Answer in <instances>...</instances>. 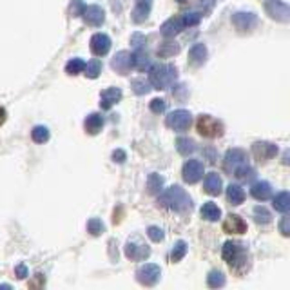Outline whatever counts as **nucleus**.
<instances>
[{"label": "nucleus", "instance_id": "f257e3e1", "mask_svg": "<svg viewBox=\"0 0 290 290\" xmlns=\"http://www.w3.org/2000/svg\"><path fill=\"white\" fill-rule=\"evenodd\" d=\"M223 260L230 267V270L243 274L248 269V251L239 241H227L223 245Z\"/></svg>", "mask_w": 290, "mask_h": 290}, {"label": "nucleus", "instance_id": "f03ea898", "mask_svg": "<svg viewBox=\"0 0 290 290\" xmlns=\"http://www.w3.org/2000/svg\"><path fill=\"white\" fill-rule=\"evenodd\" d=\"M158 205L163 207V209H169V211L182 213V211H185V209L191 207V198H189V194L183 191L182 187L173 185L160 194V198H158Z\"/></svg>", "mask_w": 290, "mask_h": 290}, {"label": "nucleus", "instance_id": "7ed1b4c3", "mask_svg": "<svg viewBox=\"0 0 290 290\" xmlns=\"http://www.w3.org/2000/svg\"><path fill=\"white\" fill-rule=\"evenodd\" d=\"M178 78V71L174 65H167V64H158L152 65L149 69V84H151L154 89H167L171 87Z\"/></svg>", "mask_w": 290, "mask_h": 290}, {"label": "nucleus", "instance_id": "20e7f679", "mask_svg": "<svg viewBox=\"0 0 290 290\" xmlns=\"http://www.w3.org/2000/svg\"><path fill=\"white\" fill-rule=\"evenodd\" d=\"M196 129L205 138H218V136L223 135V123L211 114H201L196 121Z\"/></svg>", "mask_w": 290, "mask_h": 290}, {"label": "nucleus", "instance_id": "39448f33", "mask_svg": "<svg viewBox=\"0 0 290 290\" xmlns=\"http://www.w3.org/2000/svg\"><path fill=\"white\" fill-rule=\"evenodd\" d=\"M160 276H161V270L158 265H142L138 270H136V279H138L140 285L143 286H154L156 283L160 281Z\"/></svg>", "mask_w": 290, "mask_h": 290}, {"label": "nucleus", "instance_id": "423d86ee", "mask_svg": "<svg viewBox=\"0 0 290 290\" xmlns=\"http://www.w3.org/2000/svg\"><path fill=\"white\" fill-rule=\"evenodd\" d=\"M191 113L185 111V109H178V111H173V113L167 116V126L171 127L173 131H178V133H182V131H187L191 127Z\"/></svg>", "mask_w": 290, "mask_h": 290}, {"label": "nucleus", "instance_id": "0eeeda50", "mask_svg": "<svg viewBox=\"0 0 290 290\" xmlns=\"http://www.w3.org/2000/svg\"><path fill=\"white\" fill-rule=\"evenodd\" d=\"M126 256L131 261H143L151 256V247H147V245L142 243L140 239H133V241H127Z\"/></svg>", "mask_w": 290, "mask_h": 290}, {"label": "nucleus", "instance_id": "6e6552de", "mask_svg": "<svg viewBox=\"0 0 290 290\" xmlns=\"http://www.w3.org/2000/svg\"><path fill=\"white\" fill-rule=\"evenodd\" d=\"M265 9H267V13H269L274 20L277 22L290 20V9L281 0H267V2H265Z\"/></svg>", "mask_w": 290, "mask_h": 290}, {"label": "nucleus", "instance_id": "1a4fd4ad", "mask_svg": "<svg viewBox=\"0 0 290 290\" xmlns=\"http://www.w3.org/2000/svg\"><path fill=\"white\" fill-rule=\"evenodd\" d=\"M252 154H254V158L258 161L265 163V161L272 160L274 156L277 154V145H274L270 142H256L252 145Z\"/></svg>", "mask_w": 290, "mask_h": 290}, {"label": "nucleus", "instance_id": "9d476101", "mask_svg": "<svg viewBox=\"0 0 290 290\" xmlns=\"http://www.w3.org/2000/svg\"><path fill=\"white\" fill-rule=\"evenodd\" d=\"M183 180H185L187 183H196L201 180V176H203V163L199 160H189L185 161V165H183Z\"/></svg>", "mask_w": 290, "mask_h": 290}, {"label": "nucleus", "instance_id": "9b49d317", "mask_svg": "<svg viewBox=\"0 0 290 290\" xmlns=\"http://www.w3.org/2000/svg\"><path fill=\"white\" fill-rule=\"evenodd\" d=\"M232 24L239 33H248L256 27L258 24V17L254 13H234L232 15Z\"/></svg>", "mask_w": 290, "mask_h": 290}, {"label": "nucleus", "instance_id": "f8f14e48", "mask_svg": "<svg viewBox=\"0 0 290 290\" xmlns=\"http://www.w3.org/2000/svg\"><path fill=\"white\" fill-rule=\"evenodd\" d=\"M89 46H91L93 55H96V57H105L109 53V49H111V38H109L107 35H104V33H96V35L91 36Z\"/></svg>", "mask_w": 290, "mask_h": 290}, {"label": "nucleus", "instance_id": "ddd939ff", "mask_svg": "<svg viewBox=\"0 0 290 290\" xmlns=\"http://www.w3.org/2000/svg\"><path fill=\"white\" fill-rule=\"evenodd\" d=\"M82 17H84V20H86L87 26H93V27L102 26L105 20L104 9L100 8V6H87V8H84Z\"/></svg>", "mask_w": 290, "mask_h": 290}, {"label": "nucleus", "instance_id": "4468645a", "mask_svg": "<svg viewBox=\"0 0 290 290\" xmlns=\"http://www.w3.org/2000/svg\"><path fill=\"white\" fill-rule=\"evenodd\" d=\"M245 163H247V154H245V151H241V149H230V151H227V154H225V169L227 171L234 173L238 167H241V165H245Z\"/></svg>", "mask_w": 290, "mask_h": 290}, {"label": "nucleus", "instance_id": "2eb2a0df", "mask_svg": "<svg viewBox=\"0 0 290 290\" xmlns=\"http://www.w3.org/2000/svg\"><path fill=\"white\" fill-rule=\"evenodd\" d=\"M223 230L227 234H245L247 232V223L238 214H229L227 220L223 221Z\"/></svg>", "mask_w": 290, "mask_h": 290}, {"label": "nucleus", "instance_id": "dca6fc26", "mask_svg": "<svg viewBox=\"0 0 290 290\" xmlns=\"http://www.w3.org/2000/svg\"><path fill=\"white\" fill-rule=\"evenodd\" d=\"M121 100V89L118 87H109L100 95V107L102 109H111L114 104H118Z\"/></svg>", "mask_w": 290, "mask_h": 290}, {"label": "nucleus", "instance_id": "f3484780", "mask_svg": "<svg viewBox=\"0 0 290 290\" xmlns=\"http://www.w3.org/2000/svg\"><path fill=\"white\" fill-rule=\"evenodd\" d=\"M111 65H113V69L116 71V73L120 74H127L131 71V53L127 51H120L114 55L113 62H111Z\"/></svg>", "mask_w": 290, "mask_h": 290}, {"label": "nucleus", "instance_id": "a211bd4d", "mask_svg": "<svg viewBox=\"0 0 290 290\" xmlns=\"http://www.w3.org/2000/svg\"><path fill=\"white\" fill-rule=\"evenodd\" d=\"M183 29V20L182 17H173L169 18V20H165L163 24H161V35L167 36V38H171V36L178 35L180 31Z\"/></svg>", "mask_w": 290, "mask_h": 290}, {"label": "nucleus", "instance_id": "6ab92c4d", "mask_svg": "<svg viewBox=\"0 0 290 290\" xmlns=\"http://www.w3.org/2000/svg\"><path fill=\"white\" fill-rule=\"evenodd\" d=\"M151 6L152 0H136V8L133 11V20L136 24H142V22L147 20L149 13H151Z\"/></svg>", "mask_w": 290, "mask_h": 290}, {"label": "nucleus", "instance_id": "aec40b11", "mask_svg": "<svg viewBox=\"0 0 290 290\" xmlns=\"http://www.w3.org/2000/svg\"><path fill=\"white\" fill-rule=\"evenodd\" d=\"M221 187H223V182L221 178L218 176L216 173H211L205 176V182H203V191L211 196H218L221 192Z\"/></svg>", "mask_w": 290, "mask_h": 290}, {"label": "nucleus", "instance_id": "412c9836", "mask_svg": "<svg viewBox=\"0 0 290 290\" xmlns=\"http://www.w3.org/2000/svg\"><path fill=\"white\" fill-rule=\"evenodd\" d=\"M251 194L254 196L258 201H265L272 196V185L269 182H256L251 187Z\"/></svg>", "mask_w": 290, "mask_h": 290}, {"label": "nucleus", "instance_id": "4be33fe9", "mask_svg": "<svg viewBox=\"0 0 290 290\" xmlns=\"http://www.w3.org/2000/svg\"><path fill=\"white\" fill-rule=\"evenodd\" d=\"M205 60H207V48L203 44H194L189 51V62L198 67V65H203Z\"/></svg>", "mask_w": 290, "mask_h": 290}, {"label": "nucleus", "instance_id": "5701e85b", "mask_svg": "<svg viewBox=\"0 0 290 290\" xmlns=\"http://www.w3.org/2000/svg\"><path fill=\"white\" fill-rule=\"evenodd\" d=\"M131 65L138 71H145L151 67V60H149V55L142 49H136L133 55H131Z\"/></svg>", "mask_w": 290, "mask_h": 290}, {"label": "nucleus", "instance_id": "b1692460", "mask_svg": "<svg viewBox=\"0 0 290 290\" xmlns=\"http://www.w3.org/2000/svg\"><path fill=\"white\" fill-rule=\"evenodd\" d=\"M84 127H86V131L89 135H98L100 131H102V127H104V118L98 113L89 114L86 118V121H84Z\"/></svg>", "mask_w": 290, "mask_h": 290}, {"label": "nucleus", "instance_id": "393cba45", "mask_svg": "<svg viewBox=\"0 0 290 290\" xmlns=\"http://www.w3.org/2000/svg\"><path fill=\"white\" fill-rule=\"evenodd\" d=\"M221 216V211L220 207H218L216 203H213V201H207V203L201 207V218L207 221H216L220 220Z\"/></svg>", "mask_w": 290, "mask_h": 290}, {"label": "nucleus", "instance_id": "a878e982", "mask_svg": "<svg viewBox=\"0 0 290 290\" xmlns=\"http://www.w3.org/2000/svg\"><path fill=\"white\" fill-rule=\"evenodd\" d=\"M227 199L232 205H241L245 199V191L239 185H229L227 187Z\"/></svg>", "mask_w": 290, "mask_h": 290}, {"label": "nucleus", "instance_id": "bb28decb", "mask_svg": "<svg viewBox=\"0 0 290 290\" xmlns=\"http://www.w3.org/2000/svg\"><path fill=\"white\" fill-rule=\"evenodd\" d=\"M274 209H276L277 213H283L286 214L290 209V194L288 192H279V194L274 198Z\"/></svg>", "mask_w": 290, "mask_h": 290}, {"label": "nucleus", "instance_id": "cd10ccee", "mask_svg": "<svg viewBox=\"0 0 290 290\" xmlns=\"http://www.w3.org/2000/svg\"><path fill=\"white\" fill-rule=\"evenodd\" d=\"M176 149L182 156H189L196 151V143L191 138H178L176 140Z\"/></svg>", "mask_w": 290, "mask_h": 290}, {"label": "nucleus", "instance_id": "c85d7f7f", "mask_svg": "<svg viewBox=\"0 0 290 290\" xmlns=\"http://www.w3.org/2000/svg\"><path fill=\"white\" fill-rule=\"evenodd\" d=\"M161 187H163V178L160 176V174H149L147 178V191L151 192V194H158V192L161 191Z\"/></svg>", "mask_w": 290, "mask_h": 290}, {"label": "nucleus", "instance_id": "c756f323", "mask_svg": "<svg viewBox=\"0 0 290 290\" xmlns=\"http://www.w3.org/2000/svg\"><path fill=\"white\" fill-rule=\"evenodd\" d=\"M84 69H86V62L82 58H73V60H69L65 64V73L71 74V76L84 73Z\"/></svg>", "mask_w": 290, "mask_h": 290}, {"label": "nucleus", "instance_id": "7c9ffc66", "mask_svg": "<svg viewBox=\"0 0 290 290\" xmlns=\"http://www.w3.org/2000/svg\"><path fill=\"white\" fill-rule=\"evenodd\" d=\"M178 51H180V46H178L176 42H163L160 48H158V57L169 58V57H174Z\"/></svg>", "mask_w": 290, "mask_h": 290}, {"label": "nucleus", "instance_id": "2f4dec72", "mask_svg": "<svg viewBox=\"0 0 290 290\" xmlns=\"http://www.w3.org/2000/svg\"><path fill=\"white\" fill-rule=\"evenodd\" d=\"M187 254V243L185 241H178L176 245L173 247V251H171L169 258L173 263H178V261L183 260V256Z\"/></svg>", "mask_w": 290, "mask_h": 290}, {"label": "nucleus", "instance_id": "473e14b6", "mask_svg": "<svg viewBox=\"0 0 290 290\" xmlns=\"http://www.w3.org/2000/svg\"><path fill=\"white\" fill-rule=\"evenodd\" d=\"M254 220L256 223H260V225H267V223H270L272 216H270V213L263 205H258V207L254 209Z\"/></svg>", "mask_w": 290, "mask_h": 290}, {"label": "nucleus", "instance_id": "72a5a7b5", "mask_svg": "<svg viewBox=\"0 0 290 290\" xmlns=\"http://www.w3.org/2000/svg\"><path fill=\"white\" fill-rule=\"evenodd\" d=\"M31 138L35 140L36 143H46L49 140V129L44 126H36L31 131Z\"/></svg>", "mask_w": 290, "mask_h": 290}, {"label": "nucleus", "instance_id": "f704fd0d", "mask_svg": "<svg viewBox=\"0 0 290 290\" xmlns=\"http://www.w3.org/2000/svg\"><path fill=\"white\" fill-rule=\"evenodd\" d=\"M207 283L211 288H221V286L225 285V276L218 270H213V272L207 276Z\"/></svg>", "mask_w": 290, "mask_h": 290}, {"label": "nucleus", "instance_id": "c9c22d12", "mask_svg": "<svg viewBox=\"0 0 290 290\" xmlns=\"http://www.w3.org/2000/svg\"><path fill=\"white\" fill-rule=\"evenodd\" d=\"M84 71H86L87 78H93V80H95V78H98V74L102 73V62H100L98 58H95V60H91L86 65V69Z\"/></svg>", "mask_w": 290, "mask_h": 290}, {"label": "nucleus", "instance_id": "e433bc0d", "mask_svg": "<svg viewBox=\"0 0 290 290\" xmlns=\"http://www.w3.org/2000/svg\"><path fill=\"white\" fill-rule=\"evenodd\" d=\"M232 174L236 178H239V180H243V182H248V180H252V178L256 176V171L245 163V165H241V167H238V169L234 171Z\"/></svg>", "mask_w": 290, "mask_h": 290}, {"label": "nucleus", "instance_id": "4c0bfd02", "mask_svg": "<svg viewBox=\"0 0 290 290\" xmlns=\"http://www.w3.org/2000/svg\"><path fill=\"white\" fill-rule=\"evenodd\" d=\"M131 87H133V91L136 93V95H147L149 91L152 89V86L149 82H145L143 78H136V80H133V84H131Z\"/></svg>", "mask_w": 290, "mask_h": 290}, {"label": "nucleus", "instance_id": "58836bf2", "mask_svg": "<svg viewBox=\"0 0 290 290\" xmlns=\"http://www.w3.org/2000/svg\"><path fill=\"white\" fill-rule=\"evenodd\" d=\"M87 232H91L93 236H100L104 232V223L98 220V218H91L87 221Z\"/></svg>", "mask_w": 290, "mask_h": 290}, {"label": "nucleus", "instance_id": "ea45409f", "mask_svg": "<svg viewBox=\"0 0 290 290\" xmlns=\"http://www.w3.org/2000/svg\"><path fill=\"white\" fill-rule=\"evenodd\" d=\"M199 18H201V15H198V13H185L182 17V20H183V27H191V26H196L199 22Z\"/></svg>", "mask_w": 290, "mask_h": 290}, {"label": "nucleus", "instance_id": "a19ab883", "mask_svg": "<svg viewBox=\"0 0 290 290\" xmlns=\"http://www.w3.org/2000/svg\"><path fill=\"white\" fill-rule=\"evenodd\" d=\"M147 236L152 239V241H161V239L165 238V234H163V230L160 229V227H149L147 229Z\"/></svg>", "mask_w": 290, "mask_h": 290}, {"label": "nucleus", "instance_id": "79ce46f5", "mask_svg": "<svg viewBox=\"0 0 290 290\" xmlns=\"http://www.w3.org/2000/svg\"><path fill=\"white\" fill-rule=\"evenodd\" d=\"M165 107H167V102H165V100H161V98L151 100V111H152V113H156V114L163 113Z\"/></svg>", "mask_w": 290, "mask_h": 290}, {"label": "nucleus", "instance_id": "37998d69", "mask_svg": "<svg viewBox=\"0 0 290 290\" xmlns=\"http://www.w3.org/2000/svg\"><path fill=\"white\" fill-rule=\"evenodd\" d=\"M84 2L82 0H73V4H71V17H80L84 13Z\"/></svg>", "mask_w": 290, "mask_h": 290}, {"label": "nucleus", "instance_id": "c03bdc74", "mask_svg": "<svg viewBox=\"0 0 290 290\" xmlns=\"http://www.w3.org/2000/svg\"><path fill=\"white\" fill-rule=\"evenodd\" d=\"M15 276L18 277V279H24V277H27V269L26 265H17V269H15Z\"/></svg>", "mask_w": 290, "mask_h": 290}, {"label": "nucleus", "instance_id": "a18cd8bd", "mask_svg": "<svg viewBox=\"0 0 290 290\" xmlns=\"http://www.w3.org/2000/svg\"><path fill=\"white\" fill-rule=\"evenodd\" d=\"M279 230H281L283 236H288L290 230H288V216H283L281 223H279Z\"/></svg>", "mask_w": 290, "mask_h": 290}, {"label": "nucleus", "instance_id": "49530a36", "mask_svg": "<svg viewBox=\"0 0 290 290\" xmlns=\"http://www.w3.org/2000/svg\"><path fill=\"white\" fill-rule=\"evenodd\" d=\"M143 36L142 35H138V33H136V35H133V38H131V44H133V46H135L136 49H142V42H143Z\"/></svg>", "mask_w": 290, "mask_h": 290}, {"label": "nucleus", "instance_id": "de8ad7c7", "mask_svg": "<svg viewBox=\"0 0 290 290\" xmlns=\"http://www.w3.org/2000/svg\"><path fill=\"white\" fill-rule=\"evenodd\" d=\"M113 160L118 161V163H123V161H126V152L121 151V149L114 151V152H113Z\"/></svg>", "mask_w": 290, "mask_h": 290}, {"label": "nucleus", "instance_id": "09e8293b", "mask_svg": "<svg viewBox=\"0 0 290 290\" xmlns=\"http://www.w3.org/2000/svg\"><path fill=\"white\" fill-rule=\"evenodd\" d=\"M6 121V109L4 107H0V126Z\"/></svg>", "mask_w": 290, "mask_h": 290}, {"label": "nucleus", "instance_id": "8fccbe9b", "mask_svg": "<svg viewBox=\"0 0 290 290\" xmlns=\"http://www.w3.org/2000/svg\"><path fill=\"white\" fill-rule=\"evenodd\" d=\"M178 2H187V0H178Z\"/></svg>", "mask_w": 290, "mask_h": 290}]
</instances>
